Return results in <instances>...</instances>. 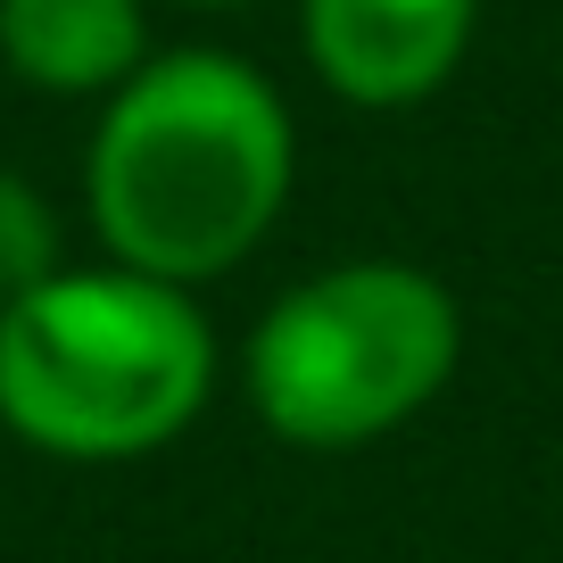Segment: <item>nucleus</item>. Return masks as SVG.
<instances>
[{"label": "nucleus", "mask_w": 563, "mask_h": 563, "mask_svg": "<svg viewBox=\"0 0 563 563\" xmlns=\"http://www.w3.org/2000/svg\"><path fill=\"white\" fill-rule=\"evenodd\" d=\"M290 199V108L232 51L141 58L91 133V224L150 282H208Z\"/></svg>", "instance_id": "nucleus-1"}, {"label": "nucleus", "mask_w": 563, "mask_h": 563, "mask_svg": "<svg viewBox=\"0 0 563 563\" xmlns=\"http://www.w3.org/2000/svg\"><path fill=\"white\" fill-rule=\"evenodd\" d=\"M216 332L183 282L51 274L0 307V422L51 456H150L208 406Z\"/></svg>", "instance_id": "nucleus-2"}, {"label": "nucleus", "mask_w": 563, "mask_h": 563, "mask_svg": "<svg viewBox=\"0 0 563 563\" xmlns=\"http://www.w3.org/2000/svg\"><path fill=\"white\" fill-rule=\"evenodd\" d=\"M464 316L448 282L398 257H356L265 307L249 340V406L290 448H365L448 389Z\"/></svg>", "instance_id": "nucleus-3"}, {"label": "nucleus", "mask_w": 563, "mask_h": 563, "mask_svg": "<svg viewBox=\"0 0 563 563\" xmlns=\"http://www.w3.org/2000/svg\"><path fill=\"white\" fill-rule=\"evenodd\" d=\"M481 0H307V67L349 108H415L464 67Z\"/></svg>", "instance_id": "nucleus-4"}, {"label": "nucleus", "mask_w": 563, "mask_h": 563, "mask_svg": "<svg viewBox=\"0 0 563 563\" xmlns=\"http://www.w3.org/2000/svg\"><path fill=\"white\" fill-rule=\"evenodd\" d=\"M0 58L34 91H117L141 67V0H0Z\"/></svg>", "instance_id": "nucleus-5"}, {"label": "nucleus", "mask_w": 563, "mask_h": 563, "mask_svg": "<svg viewBox=\"0 0 563 563\" xmlns=\"http://www.w3.org/2000/svg\"><path fill=\"white\" fill-rule=\"evenodd\" d=\"M51 274H67V265H58V216H51V199H42L25 175L0 166V307H18L25 290H42Z\"/></svg>", "instance_id": "nucleus-6"}, {"label": "nucleus", "mask_w": 563, "mask_h": 563, "mask_svg": "<svg viewBox=\"0 0 563 563\" xmlns=\"http://www.w3.org/2000/svg\"><path fill=\"white\" fill-rule=\"evenodd\" d=\"M175 9H241V0H175Z\"/></svg>", "instance_id": "nucleus-7"}]
</instances>
